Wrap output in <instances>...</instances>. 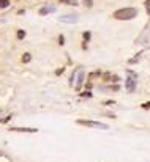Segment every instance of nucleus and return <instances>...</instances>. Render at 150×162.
<instances>
[{
  "instance_id": "2eb2a0df",
  "label": "nucleus",
  "mask_w": 150,
  "mask_h": 162,
  "mask_svg": "<svg viewBox=\"0 0 150 162\" xmlns=\"http://www.w3.org/2000/svg\"><path fill=\"white\" fill-rule=\"evenodd\" d=\"M107 90H112V91H119V90H120V87H119V85L115 84V85H111V87H109Z\"/></svg>"
},
{
  "instance_id": "20e7f679",
  "label": "nucleus",
  "mask_w": 150,
  "mask_h": 162,
  "mask_svg": "<svg viewBox=\"0 0 150 162\" xmlns=\"http://www.w3.org/2000/svg\"><path fill=\"white\" fill-rule=\"evenodd\" d=\"M74 76H76V73H73ZM84 79H85V74H84V71L82 69H77V76H76V88L79 90L81 87H82V84H84Z\"/></svg>"
},
{
  "instance_id": "1a4fd4ad",
  "label": "nucleus",
  "mask_w": 150,
  "mask_h": 162,
  "mask_svg": "<svg viewBox=\"0 0 150 162\" xmlns=\"http://www.w3.org/2000/svg\"><path fill=\"white\" fill-rule=\"evenodd\" d=\"M111 79H112L111 73H104V74H103V80H104V82H109Z\"/></svg>"
},
{
  "instance_id": "6e6552de",
  "label": "nucleus",
  "mask_w": 150,
  "mask_h": 162,
  "mask_svg": "<svg viewBox=\"0 0 150 162\" xmlns=\"http://www.w3.org/2000/svg\"><path fill=\"white\" fill-rule=\"evenodd\" d=\"M32 60V55H30V53H24V55H22V61L24 63H29Z\"/></svg>"
},
{
  "instance_id": "f257e3e1",
  "label": "nucleus",
  "mask_w": 150,
  "mask_h": 162,
  "mask_svg": "<svg viewBox=\"0 0 150 162\" xmlns=\"http://www.w3.org/2000/svg\"><path fill=\"white\" fill-rule=\"evenodd\" d=\"M138 14H139L138 10L133 8V6H128V8H120V10L114 11L112 18L117 19V21H130V19H134Z\"/></svg>"
},
{
  "instance_id": "aec40b11",
  "label": "nucleus",
  "mask_w": 150,
  "mask_h": 162,
  "mask_svg": "<svg viewBox=\"0 0 150 162\" xmlns=\"http://www.w3.org/2000/svg\"><path fill=\"white\" fill-rule=\"evenodd\" d=\"M114 102H115V101H111V99H109V101H106V102H104V104H106V105H112V104H114Z\"/></svg>"
},
{
  "instance_id": "0eeeda50",
  "label": "nucleus",
  "mask_w": 150,
  "mask_h": 162,
  "mask_svg": "<svg viewBox=\"0 0 150 162\" xmlns=\"http://www.w3.org/2000/svg\"><path fill=\"white\" fill-rule=\"evenodd\" d=\"M54 11H56V6H44V8L40 10V14H41V16H46L48 13H54Z\"/></svg>"
},
{
  "instance_id": "9d476101",
  "label": "nucleus",
  "mask_w": 150,
  "mask_h": 162,
  "mask_svg": "<svg viewBox=\"0 0 150 162\" xmlns=\"http://www.w3.org/2000/svg\"><path fill=\"white\" fill-rule=\"evenodd\" d=\"M10 5V0H0V8H6Z\"/></svg>"
},
{
  "instance_id": "4be33fe9",
  "label": "nucleus",
  "mask_w": 150,
  "mask_h": 162,
  "mask_svg": "<svg viewBox=\"0 0 150 162\" xmlns=\"http://www.w3.org/2000/svg\"><path fill=\"white\" fill-rule=\"evenodd\" d=\"M62 73H63V68H62V69H57V71H56V74H57V76H60Z\"/></svg>"
},
{
  "instance_id": "7ed1b4c3",
  "label": "nucleus",
  "mask_w": 150,
  "mask_h": 162,
  "mask_svg": "<svg viewBox=\"0 0 150 162\" xmlns=\"http://www.w3.org/2000/svg\"><path fill=\"white\" fill-rule=\"evenodd\" d=\"M136 85H138V77H136L134 73H130V77L125 79V88H127L130 93H133V91L136 90Z\"/></svg>"
},
{
  "instance_id": "4468645a",
  "label": "nucleus",
  "mask_w": 150,
  "mask_h": 162,
  "mask_svg": "<svg viewBox=\"0 0 150 162\" xmlns=\"http://www.w3.org/2000/svg\"><path fill=\"white\" fill-rule=\"evenodd\" d=\"M145 10H147V14H150V0H145Z\"/></svg>"
},
{
  "instance_id": "39448f33",
  "label": "nucleus",
  "mask_w": 150,
  "mask_h": 162,
  "mask_svg": "<svg viewBox=\"0 0 150 162\" xmlns=\"http://www.w3.org/2000/svg\"><path fill=\"white\" fill-rule=\"evenodd\" d=\"M10 131H15V132H29V134L38 132L36 128H10Z\"/></svg>"
},
{
  "instance_id": "423d86ee",
  "label": "nucleus",
  "mask_w": 150,
  "mask_h": 162,
  "mask_svg": "<svg viewBox=\"0 0 150 162\" xmlns=\"http://www.w3.org/2000/svg\"><path fill=\"white\" fill-rule=\"evenodd\" d=\"M62 22H76L77 21V16L76 14H68V16H62L60 18Z\"/></svg>"
},
{
  "instance_id": "f3484780",
  "label": "nucleus",
  "mask_w": 150,
  "mask_h": 162,
  "mask_svg": "<svg viewBox=\"0 0 150 162\" xmlns=\"http://www.w3.org/2000/svg\"><path fill=\"white\" fill-rule=\"evenodd\" d=\"M84 5H85L87 8H90V6H92V0H84Z\"/></svg>"
},
{
  "instance_id": "f03ea898",
  "label": "nucleus",
  "mask_w": 150,
  "mask_h": 162,
  "mask_svg": "<svg viewBox=\"0 0 150 162\" xmlns=\"http://www.w3.org/2000/svg\"><path fill=\"white\" fill-rule=\"evenodd\" d=\"M77 124L85 126V128H93V129H109V126L106 123H100V121H93V120H77Z\"/></svg>"
},
{
  "instance_id": "dca6fc26",
  "label": "nucleus",
  "mask_w": 150,
  "mask_h": 162,
  "mask_svg": "<svg viewBox=\"0 0 150 162\" xmlns=\"http://www.w3.org/2000/svg\"><path fill=\"white\" fill-rule=\"evenodd\" d=\"M24 36H25V32H24V30H19V32H18V39H22Z\"/></svg>"
},
{
  "instance_id": "9b49d317",
  "label": "nucleus",
  "mask_w": 150,
  "mask_h": 162,
  "mask_svg": "<svg viewBox=\"0 0 150 162\" xmlns=\"http://www.w3.org/2000/svg\"><path fill=\"white\" fill-rule=\"evenodd\" d=\"M98 76H101V73L100 71H95V73H90L89 74V79H95V77H98Z\"/></svg>"
},
{
  "instance_id": "412c9836",
  "label": "nucleus",
  "mask_w": 150,
  "mask_h": 162,
  "mask_svg": "<svg viewBox=\"0 0 150 162\" xmlns=\"http://www.w3.org/2000/svg\"><path fill=\"white\" fill-rule=\"evenodd\" d=\"M59 43H60V44H63V43H65V38H63V36H60V38H59Z\"/></svg>"
},
{
  "instance_id": "f8f14e48",
  "label": "nucleus",
  "mask_w": 150,
  "mask_h": 162,
  "mask_svg": "<svg viewBox=\"0 0 150 162\" xmlns=\"http://www.w3.org/2000/svg\"><path fill=\"white\" fill-rule=\"evenodd\" d=\"M60 2L68 3V5H77V2H76V0H60Z\"/></svg>"
},
{
  "instance_id": "6ab92c4d",
  "label": "nucleus",
  "mask_w": 150,
  "mask_h": 162,
  "mask_svg": "<svg viewBox=\"0 0 150 162\" xmlns=\"http://www.w3.org/2000/svg\"><path fill=\"white\" fill-rule=\"evenodd\" d=\"M119 79H120L119 76H112V79H111V80H112V82H119Z\"/></svg>"
},
{
  "instance_id": "ddd939ff",
  "label": "nucleus",
  "mask_w": 150,
  "mask_h": 162,
  "mask_svg": "<svg viewBox=\"0 0 150 162\" xmlns=\"http://www.w3.org/2000/svg\"><path fill=\"white\" fill-rule=\"evenodd\" d=\"M82 36H84V41L87 43L89 39H90V36H92V33H90V32H84V35H82Z\"/></svg>"
},
{
  "instance_id": "a211bd4d",
  "label": "nucleus",
  "mask_w": 150,
  "mask_h": 162,
  "mask_svg": "<svg viewBox=\"0 0 150 162\" xmlns=\"http://www.w3.org/2000/svg\"><path fill=\"white\" fill-rule=\"evenodd\" d=\"M142 109H145V110H147V109H150V101H148V102H145V104H142Z\"/></svg>"
}]
</instances>
